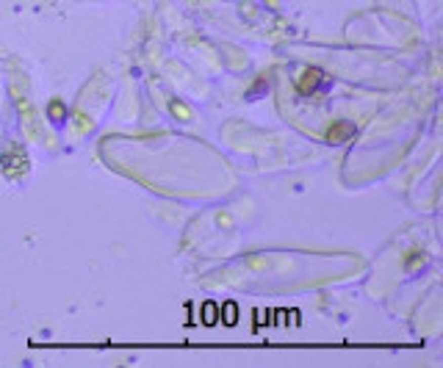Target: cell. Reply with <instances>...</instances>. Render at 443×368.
<instances>
[{"mask_svg":"<svg viewBox=\"0 0 443 368\" xmlns=\"http://www.w3.org/2000/svg\"><path fill=\"white\" fill-rule=\"evenodd\" d=\"M214 321H216V307L205 305V324H214Z\"/></svg>","mask_w":443,"mask_h":368,"instance_id":"6da1fadb","label":"cell"},{"mask_svg":"<svg viewBox=\"0 0 443 368\" xmlns=\"http://www.w3.org/2000/svg\"><path fill=\"white\" fill-rule=\"evenodd\" d=\"M233 316H235V307H233V305H227V318H224V321H227V324H233V321H235Z\"/></svg>","mask_w":443,"mask_h":368,"instance_id":"7a4b0ae2","label":"cell"}]
</instances>
